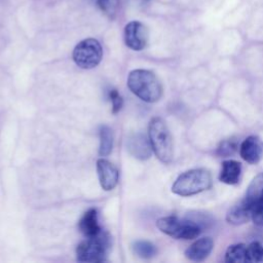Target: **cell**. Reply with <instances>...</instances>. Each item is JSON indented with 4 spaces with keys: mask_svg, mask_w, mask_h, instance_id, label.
Returning <instances> with one entry per match:
<instances>
[{
    "mask_svg": "<svg viewBox=\"0 0 263 263\" xmlns=\"http://www.w3.org/2000/svg\"><path fill=\"white\" fill-rule=\"evenodd\" d=\"M127 150L134 157L141 160L148 159L152 154L150 141L142 133H136L128 137Z\"/></svg>",
    "mask_w": 263,
    "mask_h": 263,
    "instance_id": "obj_10",
    "label": "cell"
},
{
    "mask_svg": "<svg viewBox=\"0 0 263 263\" xmlns=\"http://www.w3.org/2000/svg\"><path fill=\"white\" fill-rule=\"evenodd\" d=\"M251 217V206L245 201V199H242L228 210L226 214V221L232 225H241L247 223Z\"/></svg>",
    "mask_w": 263,
    "mask_h": 263,
    "instance_id": "obj_12",
    "label": "cell"
},
{
    "mask_svg": "<svg viewBox=\"0 0 263 263\" xmlns=\"http://www.w3.org/2000/svg\"><path fill=\"white\" fill-rule=\"evenodd\" d=\"M156 226L161 232L176 239H193L201 232V226L199 223L189 219L183 220L176 216L159 218L156 221Z\"/></svg>",
    "mask_w": 263,
    "mask_h": 263,
    "instance_id": "obj_4",
    "label": "cell"
},
{
    "mask_svg": "<svg viewBox=\"0 0 263 263\" xmlns=\"http://www.w3.org/2000/svg\"><path fill=\"white\" fill-rule=\"evenodd\" d=\"M78 227L85 237L99 234L102 231V228L99 224L98 211L96 209H89L86 211L80 219Z\"/></svg>",
    "mask_w": 263,
    "mask_h": 263,
    "instance_id": "obj_14",
    "label": "cell"
},
{
    "mask_svg": "<svg viewBox=\"0 0 263 263\" xmlns=\"http://www.w3.org/2000/svg\"><path fill=\"white\" fill-rule=\"evenodd\" d=\"M211 173L205 168H192L178 176L172 185V192L180 196H191L212 187Z\"/></svg>",
    "mask_w": 263,
    "mask_h": 263,
    "instance_id": "obj_3",
    "label": "cell"
},
{
    "mask_svg": "<svg viewBox=\"0 0 263 263\" xmlns=\"http://www.w3.org/2000/svg\"><path fill=\"white\" fill-rule=\"evenodd\" d=\"M252 210V221L255 225L263 227V194L255 200L251 206Z\"/></svg>",
    "mask_w": 263,
    "mask_h": 263,
    "instance_id": "obj_20",
    "label": "cell"
},
{
    "mask_svg": "<svg viewBox=\"0 0 263 263\" xmlns=\"http://www.w3.org/2000/svg\"><path fill=\"white\" fill-rule=\"evenodd\" d=\"M113 147V134L108 125H102L100 127V156H107L111 153Z\"/></svg>",
    "mask_w": 263,
    "mask_h": 263,
    "instance_id": "obj_17",
    "label": "cell"
},
{
    "mask_svg": "<svg viewBox=\"0 0 263 263\" xmlns=\"http://www.w3.org/2000/svg\"><path fill=\"white\" fill-rule=\"evenodd\" d=\"M241 158L250 164H257L263 157V141L257 136L246 138L239 146Z\"/></svg>",
    "mask_w": 263,
    "mask_h": 263,
    "instance_id": "obj_9",
    "label": "cell"
},
{
    "mask_svg": "<svg viewBox=\"0 0 263 263\" xmlns=\"http://www.w3.org/2000/svg\"><path fill=\"white\" fill-rule=\"evenodd\" d=\"M247 262L263 263V246L258 241H253L247 246Z\"/></svg>",
    "mask_w": 263,
    "mask_h": 263,
    "instance_id": "obj_19",
    "label": "cell"
},
{
    "mask_svg": "<svg viewBox=\"0 0 263 263\" xmlns=\"http://www.w3.org/2000/svg\"><path fill=\"white\" fill-rule=\"evenodd\" d=\"M97 172L101 187L105 191H110L118 184L119 173L117 167L105 158H100L97 161Z\"/></svg>",
    "mask_w": 263,
    "mask_h": 263,
    "instance_id": "obj_8",
    "label": "cell"
},
{
    "mask_svg": "<svg viewBox=\"0 0 263 263\" xmlns=\"http://www.w3.org/2000/svg\"><path fill=\"white\" fill-rule=\"evenodd\" d=\"M241 175V164L237 160L229 159L222 162L219 180L227 185H235L239 182Z\"/></svg>",
    "mask_w": 263,
    "mask_h": 263,
    "instance_id": "obj_13",
    "label": "cell"
},
{
    "mask_svg": "<svg viewBox=\"0 0 263 263\" xmlns=\"http://www.w3.org/2000/svg\"><path fill=\"white\" fill-rule=\"evenodd\" d=\"M136 255L143 259H150L157 254L156 247L147 240H137L133 246Z\"/></svg>",
    "mask_w": 263,
    "mask_h": 263,
    "instance_id": "obj_18",
    "label": "cell"
},
{
    "mask_svg": "<svg viewBox=\"0 0 263 263\" xmlns=\"http://www.w3.org/2000/svg\"><path fill=\"white\" fill-rule=\"evenodd\" d=\"M148 37L147 27L139 21H132L124 27V43L133 50L139 51L144 49L148 43Z\"/></svg>",
    "mask_w": 263,
    "mask_h": 263,
    "instance_id": "obj_7",
    "label": "cell"
},
{
    "mask_svg": "<svg viewBox=\"0 0 263 263\" xmlns=\"http://www.w3.org/2000/svg\"><path fill=\"white\" fill-rule=\"evenodd\" d=\"M214 249V241L211 237H201L191 243L185 251V257L191 261L200 262L205 260Z\"/></svg>",
    "mask_w": 263,
    "mask_h": 263,
    "instance_id": "obj_11",
    "label": "cell"
},
{
    "mask_svg": "<svg viewBox=\"0 0 263 263\" xmlns=\"http://www.w3.org/2000/svg\"><path fill=\"white\" fill-rule=\"evenodd\" d=\"M110 236L107 232L86 237L77 246L76 257L79 262H103L110 249Z\"/></svg>",
    "mask_w": 263,
    "mask_h": 263,
    "instance_id": "obj_5",
    "label": "cell"
},
{
    "mask_svg": "<svg viewBox=\"0 0 263 263\" xmlns=\"http://www.w3.org/2000/svg\"><path fill=\"white\" fill-rule=\"evenodd\" d=\"M129 90L147 103H155L162 97L163 88L158 77L145 69L133 70L127 77Z\"/></svg>",
    "mask_w": 263,
    "mask_h": 263,
    "instance_id": "obj_1",
    "label": "cell"
},
{
    "mask_svg": "<svg viewBox=\"0 0 263 263\" xmlns=\"http://www.w3.org/2000/svg\"><path fill=\"white\" fill-rule=\"evenodd\" d=\"M72 57L74 63L79 68H95L100 64L103 58L102 45L95 38L83 39L74 47Z\"/></svg>",
    "mask_w": 263,
    "mask_h": 263,
    "instance_id": "obj_6",
    "label": "cell"
},
{
    "mask_svg": "<svg viewBox=\"0 0 263 263\" xmlns=\"http://www.w3.org/2000/svg\"><path fill=\"white\" fill-rule=\"evenodd\" d=\"M91 1H92V2H95V3H96V4H97V3H98V2H99V1H100V0H91Z\"/></svg>",
    "mask_w": 263,
    "mask_h": 263,
    "instance_id": "obj_25",
    "label": "cell"
},
{
    "mask_svg": "<svg viewBox=\"0 0 263 263\" xmlns=\"http://www.w3.org/2000/svg\"><path fill=\"white\" fill-rule=\"evenodd\" d=\"M118 0H100L97 5L100 7V9L108 15L110 18H113L117 12L118 8Z\"/></svg>",
    "mask_w": 263,
    "mask_h": 263,
    "instance_id": "obj_21",
    "label": "cell"
},
{
    "mask_svg": "<svg viewBox=\"0 0 263 263\" xmlns=\"http://www.w3.org/2000/svg\"><path fill=\"white\" fill-rule=\"evenodd\" d=\"M108 96H109V99H110L111 104H112V112L114 114L118 113L120 111V109L122 108V106H123L122 97L120 96V93L115 88L110 89Z\"/></svg>",
    "mask_w": 263,
    "mask_h": 263,
    "instance_id": "obj_22",
    "label": "cell"
},
{
    "mask_svg": "<svg viewBox=\"0 0 263 263\" xmlns=\"http://www.w3.org/2000/svg\"><path fill=\"white\" fill-rule=\"evenodd\" d=\"M148 137L156 157L162 163H171L174 158V143L171 132L162 118L154 117L150 120Z\"/></svg>",
    "mask_w": 263,
    "mask_h": 263,
    "instance_id": "obj_2",
    "label": "cell"
},
{
    "mask_svg": "<svg viewBox=\"0 0 263 263\" xmlns=\"http://www.w3.org/2000/svg\"><path fill=\"white\" fill-rule=\"evenodd\" d=\"M263 194V172L258 174L253 178L250 185L247 188L245 201L252 206L256 199H258Z\"/></svg>",
    "mask_w": 263,
    "mask_h": 263,
    "instance_id": "obj_15",
    "label": "cell"
},
{
    "mask_svg": "<svg viewBox=\"0 0 263 263\" xmlns=\"http://www.w3.org/2000/svg\"><path fill=\"white\" fill-rule=\"evenodd\" d=\"M130 4L136 5V6H143L145 4H147L150 0H128Z\"/></svg>",
    "mask_w": 263,
    "mask_h": 263,
    "instance_id": "obj_24",
    "label": "cell"
},
{
    "mask_svg": "<svg viewBox=\"0 0 263 263\" xmlns=\"http://www.w3.org/2000/svg\"><path fill=\"white\" fill-rule=\"evenodd\" d=\"M237 149V144L231 140L223 141L220 146L218 147V154L221 156H229L233 154Z\"/></svg>",
    "mask_w": 263,
    "mask_h": 263,
    "instance_id": "obj_23",
    "label": "cell"
},
{
    "mask_svg": "<svg viewBox=\"0 0 263 263\" xmlns=\"http://www.w3.org/2000/svg\"><path fill=\"white\" fill-rule=\"evenodd\" d=\"M226 263H247V246L234 243L228 247L225 253Z\"/></svg>",
    "mask_w": 263,
    "mask_h": 263,
    "instance_id": "obj_16",
    "label": "cell"
}]
</instances>
